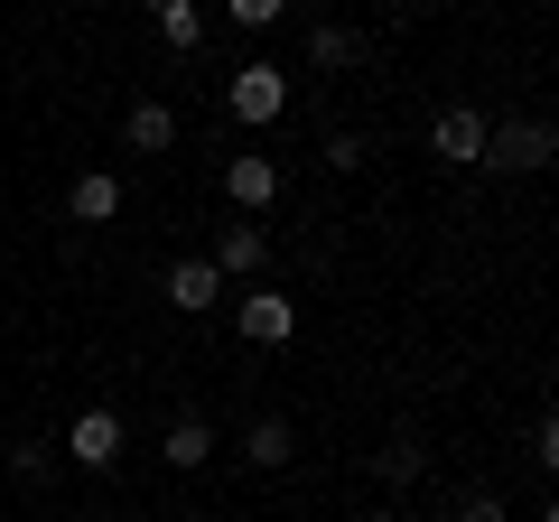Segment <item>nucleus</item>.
<instances>
[{
  "label": "nucleus",
  "mask_w": 559,
  "mask_h": 522,
  "mask_svg": "<svg viewBox=\"0 0 559 522\" xmlns=\"http://www.w3.org/2000/svg\"><path fill=\"white\" fill-rule=\"evenodd\" d=\"M419 466H429V448H419V439H392V448L373 458V476H382V485H411Z\"/></svg>",
  "instance_id": "obj_14"
},
{
  "label": "nucleus",
  "mask_w": 559,
  "mask_h": 522,
  "mask_svg": "<svg viewBox=\"0 0 559 522\" xmlns=\"http://www.w3.org/2000/svg\"><path fill=\"white\" fill-rule=\"evenodd\" d=\"M485 131H495L485 112H466V103H448V112L429 121V159H439V168H485Z\"/></svg>",
  "instance_id": "obj_3"
},
{
  "label": "nucleus",
  "mask_w": 559,
  "mask_h": 522,
  "mask_svg": "<svg viewBox=\"0 0 559 522\" xmlns=\"http://www.w3.org/2000/svg\"><path fill=\"white\" fill-rule=\"evenodd\" d=\"M66 458H75L84 476H103V466L121 458V411H84V420L66 429Z\"/></svg>",
  "instance_id": "obj_6"
},
{
  "label": "nucleus",
  "mask_w": 559,
  "mask_h": 522,
  "mask_svg": "<svg viewBox=\"0 0 559 522\" xmlns=\"http://www.w3.org/2000/svg\"><path fill=\"white\" fill-rule=\"evenodd\" d=\"M457 522H513V513H503V495H466V503H457Z\"/></svg>",
  "instance_id": "obj_18"
},
{
  "label": "nucleus",
  "mask_w": 559,
  "mask_h": 522,
  "mask_svg": "<svg viewBox=\"0 0 559 522\" xmlns=\"http://www.w3.org/2000/svg\"><path fill=\"white\" fill-rule=\"evenodd\" d=\"M159 458L178 466V476H197V466L215 458V429H205V420H168V439H159Z\"/></svg>",
  "instance_id": "obj_11"
},
{
  "label": "nucleus",
  "mask_w": 559,
  "mask_h": 522,
  "mask_svg": "<svg viewBox=\"0 0 559 522\" xmlns=\"http://www.w3.org/2000/svg\"><path fill=\"white\" fill-rule=\"evenodd\" d=\"M224 10H234L242 28H280V10H289V0H224Z\"/></svg>",
  "instance_id": "obj_16"
},
{
  "label": "nucleus",
  "mask_w": 559,
  "mask_h": 522,
  "mask_svg": "<svg viewBox=\"0 0 559 522\" xmlns=\"http://www.w3.org/2000/svg\"><path fill=\"white\" fill-rule=\"evenodd\" d=\"M224 197H234L242 215L280 205V159H271V150H234V159H224Z\"/></svg>",
  "instance_id": "obj_4"
},
{
  "label": "nucleus",
  "mask_w": 559,
  "mask_h": 522,
  "mask_svg": "<svg viewBox=\"0 0 559 522\" xmlns=\"http://www.w3.org/2000/svg\"><path fill=\"white\" fill-rule=\"evenodd\" d=\"M159 38L178 47V57H187V47H205V10H168V20H159Z\"/></svg>",
  "instance_id": "obj_15"
},
{
  "label": "nucleus",
  "mask_w": 559,
  "mask_h": 522,
  "mask_svg": "<svg viewBox=\"0 0 559 522\" xmlns=\"http://www.w3.org/2000/svg\"><path fill=\"white\" fill-rule=\"evenodd\" d=\"M364 159V131H326V168H355Z\"/></svg>",
  "instance_id": "obj_17"
},
{
  "label": "nucleus",
  "mask_w": 559,
  "mask_h": 522,
  "mask_svg": "<svg viewBox=\"0 0 559 522\" xmlns=\"http://www.w3.org/2000/svg\"><path fill=\"white\" fill-rule=\"evenodd\" d=\"M224 103H234V121L242 131H271L280 112H289V75H280V66H234V84H224Z\"/></svg>",
  "instance_id": "obj_1"
},
{
  "label": "nucleus",
  "mask_w": 559,
  "mask_h": 522,
  "mask_svg": "<svg viewBox=\"0 0 559 522\" xmlns=\"http://www.w3.org/2000/svg\"><path fill=\"white\" fill-rule=\"evenodd\" d=\"M261 261H271V234H261V224H224L215 234V271L224 281H234V271H261Z\"/></svg>",
  "instance_id": "obj_10"
},
{
  "label": "nucleus",
  "mask_w": 559,
  "mask_h": 522,
  "mask_svg": "<svg viewBox=\"0 0 559 522\" xmlns=\"http://www.w3.org/2000/svg\"><path fill=\"white\" fill-rule=\"evenodd\" d=\"M364 522H411V513H364Z\"/></svg>",
  "instance_id": "obj_20"
},
{
  "label": "nucleus",
  "mask_w": 559,
  "mask_h": 522,
  "mask_svg": "<svg viewBox=\"0 0 559 522\" xmlns=\"http://www.w3.org/2000/svg\"><path fill=\"white\" fill-rule=\"evenodd\" d=\"M66 215H75V224H112L121 215V178H112V168H84V178L66 187Z\"/></svg>",
  "instance_id": "obj_8"
},
{
  "label": "nucleus",
  "mask_w": 559,
  "mask_h": 522,
  "mask_svg": "<svg viewBox=\"0 0 559 522\" xmlns=\"http://www.w3.org/2000/svg\"><path fill=\"white\" fill-rule=\"evenodd\" d=\"M140 10H150V20H168V10H197V0H140Z\"/></svg>",
  "instance_id": "obj_19"
},
{
  "label": "nucleus",
  "mask_w": 559,
  "mask_h": 522,
  "mask_svg": "<svg viewBox=\"0 0 559 522\" xmlns=\"http://www.w3.org/2000/svg\"><path fill=\"white\" fill-rule=\"evenodd\" d=\"M121 141H131L140 159H159V150L178 141V112H168V103H131V112H121Z\"/></svg>",
  "instance_id": "obj_9"
},
{
  "label": "nucleus",
  "mask_w": 559,
  "mask_h": 522,
  "mask_svg": "<svg viewBox=\"0 0 559 522\" xmlns=\"http://www.w3.org/2000/svg\"><path fill=\"white\" fill-rule=\"evenodd\" d=\"M215 299H224V271H215V261H178V271H168V308H178V318H205Z\"/></svg>",
  "instance_id": "obj_7"
},
{
  "label": "nucleus",
  "mask_w": 559,
  "mask_h": 522,
  "mask_svg": "<svg viewBox=\"0 0 559 522\" xmlns=\"http://www.w3.org/2000/svg\"><path fill=\"white\" fill-rule=\"evenodd\" d=\"M242 458H252V466H289V429H280V420H252V429H242Z\"/></svg>",
  "instance_id": "obj_13"
},
{
  "label": "nucleus",
  "mask_w": 559,
  "mask_h": 522,
  "mask_svg": "<svg viewBox=\"0 0 559 522\" xmlns=\"http://www.w3.org/2000/svg\"><path fill=\"white\" fill-rule=\"evenodd\" d=\"M355 57H364L355 28H308V66H326V75H336V66H355Z\"/></svg>",
  "instance_id": "obj_12"
},
{
  "label": "nucleus",
  "mask_w": 559,
  "mask_h": 522,
  "mask_svg": "<svg viewBox=\"0 0 559 522\" xmlns=\"http://www.w3.org/2000/svg\"><path fill=\"white\" fill-rule=\"evenodd\" d=\"M234 327H242V345H289V336H299V299H280V289H252V299L234 308Z\"/></svg>",
  "instance_id": "obj_5"
},
{
  "label": "nucleus",
  "mask_w": 559,
  "mask_h": 522,
  "mask_svg": "<svg viewBox=\"0 0 559 522\" xmlns=\"http://www.w3.org/2000/svg\"><path fill=\"white\" fill-rule=\"evenodd\" d=\"M550 121L540 112H522V121H503V131H485V159L495 168H513V178H540V168H550Z\"/></svg>",
  "instance_id": "obj_2"
}]
</instances>
